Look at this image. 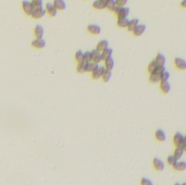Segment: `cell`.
Listing matches in <instances>:
<instances>
[{
	"label": "cell",
	"instance_id": "obj_1",
	"mask_svg": "<svg viewBox=\"0 0 186 185\" xmlns=\"http://www.w3.org/2000/svg\"><path fill=\"white\" fill-rule=\"evenodd\" d=\"M173 143L176 147H180V148H183L185 150L186 148V142H185V137L184 135L181 133V132H176L173 136Z\"/></svg>",
	"mask_w": 186,
	"mask_h": 185
},
{
	"label": "cell",
	"instance_id": "obj_2",
	"mask_svg": "<svg viewBox=\"0 0 186 185\" xmlns=\"http://www.w3.org/2000/svg\"><path fill=\"white\" fill-rule=\"evenodd\" d=\"M115 14H117V16H118V20L119 19H127V16H129V8H127V7H123V8H119L115 10V12H114Z\"/></svg>",
	"mask_w": 186,
	"mask_h": 185
},
{
	"label": "cell",
	"instance_id": "obj_3",
	"mask_svg": "<svg viewBox=\"0 0 186 185\" xmlns=\"http://www.w3.org/2000/svg\"><path fill=\"white\" fill-rule=\"evenodd\" d=\"M105 71H106L105 66H100V64H99V66H97V69L94 70V71L91 72V76H93L94 80H98L100 77H103V74L105 73Z\"/></svg>",
	"mask_w": 186,
	"mask_h": 185
},
{
	"label": "cell",
	"instance_id": "obj_4",
	"mask_svg": "<svg viewBox=\"0 0 186 185\" xmlns=\"http://www.w3.org/2000/svg\"><path fill=\"white\" fill-rule=\"evenodd\" d=\"M22 9H23V11H24V13L27 14V16H32V13L34 11L30 1H27V0H24L22 2Z\"/></svg>",
	"mask_w": 186,
	"mask_h": 185
},
{
	"label": "cell",
	"instance_id": "obj_5",
	"mask_svg": "<svg viewBox=\"0 0 186 185\" xmlns=\"http://www.w3.org/2000/svg\"><path fill=\"white\" fill-rule=\"evenodd\" d=\"M152 165H153V168L157 170V171H163L164 168H165V163L163 162V160L160 158H155L152 160Z\"/></svg>",
	"mask_w": 186,
	"mask_h": 185
},
{
	"label": "cell",
	"instance_id": "obj_6",
	"mask_svg": "<svg viewBox=\"0 0 186 185\" xmlns=\"http://www.w3.org/2000/svg\"><path fill=\"white\" fill-rule=\"evenodd\" d=\"M46 14V10L44 8H39V9H34V11L32 13V18L35 20H39L42 19V16Z\"/></svg>",
	"mask_w": 186,
	"mask_h": 185
},
{
	"label": "cell",
	"instance_id": "obj_7",
	"mask_svg": "<svg viewBox=\"0 0 186 185\" xmlns=\"http://www.w3.org/2000/svg\"><path fill=\"white\" fill-rule=\"evenodd\" d=\"M87 32L93 35H98L101 33V27L96 24H89L87 26Z\"/></svg>",
	"mask_w": 186,
	"mask_h": 185
},
{
	"label": "cell",
	"instance_id": "obj_8",
	"mask_svg": "<svg viewBox=\"0 0 186 185\" xmlns=\"http://www.w3.org/2000/svg\"><path fill=\"white\" fill-rule=\"evenodd\" d=\"M107 4H108V0H96L93 2V7L97 10H103L107 8Z\"/></svg>",
	"mask_w": 186,
	"mask_h": 185
},
{
	"label": "cell",
	"instance_id": "obj_9",
	"mask_svg": "<svg viewBox=\"0 0 186 185\" xmlns=\"http://www.w3.org/2000/svg\"><path fill=\"white\" fill-rule=\"evenodd\" d=\"M155 137L158 142H165V139H167V134H165V132L162 130V129H158L155 133Z\"/></svg>",
	"mask_w": 186,
	"mask_h": 185
},
{
	"label": "cell",
	"instance_id": "obj_10",
	"mask_svg": "<svg viewBox=\"0 0 186 185\" xmlns=\"http://www.w3.org/2000/svg\"><path fill=\"white\" fill-rule=\"evenodd\" d=\"M46 46V42L42 38H36L32 42V47H34L36 49H42Z\"/></svg>",
	"mask_w": 186,
	"mask_h": 185
},
{
	"label": "cell",
	"instance_id": "obj_11",
	"mask_svg": "<svg viewBox=\"0 0 186 185\" xmlns=\"http://www.w3.org/2000/svg\"><path fill=\"white\" fill-rule=\"evenodd\" d=\"M45 10L50 16H57V11H58V10L56 9V7H54V6H53L51 2H48V4H46V9H45Z\"/></svg>",
	"mask_w": 186,
	"mask_h": 185
},
{
	"label": "cell",
	"instance_id": "obj_12",
	"mask_svg": "<svg viewBox=\"0 0 186 185\" xmlns=\"http://www.w3.org/2000/svg\"><path fill=\"white\" fill-rule=\"evenodd\" d=\"M91 56H93V62H95L97 64H99V62L103 61V54L100 51L95 50L91 51Z\"/></svg>",
	"mask_w": 186,
	"mask_h": 185
},
{
	"label": "cell",
	"instance_id": "obj_13",
	"mask_svg": "<svg viewBox=\"0 0 186 185\" xmlns=\"http://www.w3.org/2000/svg\"><path fill=\"white\" fill-rule=\"evenodd\" d=\"M155 62H156V64L158 66H165V57H164V54H162L161 52H159V54L156 56Z\"/></svg>",
	"mask_w": 186,
	"mask_h": 185
},
{
	"label": "cell",
	"instance_id": "obj_14",
	"mask_svg": "<svg viewBox=\"0 0 186 185\" xmlns=\"http://www.w3.org/2000/svg\"><path fill=\"white\" fill-rule=\"evenodd\" d=\"M107 48H109V42H108V40L103 39V40H100V42H98V45L96 47V50L103 52V50H106Z\"/></svg>",
	"mask_w": 186,
	"mask_h": 185
},
{
	"label": "cell",
	"instance_id": "obj_15",
	"mask_svg": "<svg viewBox=\"0 0 186 185\" xmlns=\"http://www.w3.org/2000/svg\"><path fill=\"white\" fill-rule=\"evenodd\" d=\"M174 66L179 70H186V61L182 58H175Z\"/></svg>",
	"mask_w": 186,
	"mask_h": 185
},
{
	"label": "cell",
	"instance_id": "obj_16",
	"mask_svg": "<svg viewBox=\"0 0 186 185\" xmlns=\"http://www.w3.org/2000/svg\"><path fill=\"white\" fill-rule=\"evenodd\" d=\"M145 31H146V25H145V24H139V25L133 31V34H134V36L139 37V36H141V35L144 34Z\"/></svg>",
	"mask_w": 186,
	"mask_h": 185
},
{
	"label": "cell",
	"instance_id": "obj_17",
	"mask_svg": "<svg viewBox=\"0 0 186 185\" xmlns=\"http://www.w3.org/2000/svg\"><path fill=\"white\" fill-rule=\"evenodd\" d=\"M52 4L56 7L57 10H60V11H64L65 8H66L65 1H63V0H54L52 2Z\"/></svg>",
	"mask_w": 186,
	"mask_h": 185
},
{
	"label": "cell",
	"instance_id": "obj_18",
	"mask_svg": "<svg viewBox=\"0 0 186 185\" xmlns=\"http://www.w3.org/2000/svg\"><path fill=\"white\" fill-rule=\"evenodd\" d=\"M160 90L163 92V94H168V92H170L171 90V85L169 82H160Z\"/></svg>",
	"mask_w": 186,
	"mask_h": 185
},
{
	"label": "cell",
	"instance_id": "obj_19",
	"mask_svg": "<svg viewBox=\"0 0 186 185\" xmlns=\"http://www.w3.org/2000/svg\"><path fill=\"white\" fill-rule=\"evenodd\" d=\"M139 25V20L138 19H133V20H129V26H127V30L129 32H133L137 26Z\"/></svg>",
	"mask_w": 186,
	"mask_h": 185
},
{
	"label": "cell",
	"instance_id": "obj_20",
	"mask_svg": "<svg viewBox=\"0 0 186 185\" xmlns=\"http://www.w3.org/2000/svg\"><path fill=\"white\" fill-rule=\"evenodd\" d=\"M34 35L37 38H42L44 36V28L42 25H36L34 28Z\"/></svg>",
	"mask_w": 186,
	"mask_h": 185
},
{
	"label": "cell",
	"instance_id": "obj_21",
	"mask_svg": "<svg viewBox=\"0 0 186 185\" xmlns=\"http://www.w3.org/2000/svg\"><path fill=\"white\" fill-rule=\"evenodd\" d=\"M107 9L111 12H115V10L118 9V6H117V0H108Z\"/></svg>",
	"mask_w": 186,
	"mask_h": 185
},
{
	"label": "cell",
	"instance_id": "obj_22",
	"mask_svg": "<svg viewBox=\"0 0 186 185\" xmlns=\"http://www.w3.org/2000/svg\"><path fill=\"white\" fill-rule=\"evenodd\" d=\"M113 66H114V60L112 57H110V58H108L105 60V68H106V70L112 71Z\"/></svg>",
	"mask_w": 186,
	"mask_h": 185
},
{
	"label": "cell",
	"instance_id": "obj_23",
	"mask_svg": "<svg viewBox=\"0 0 186 185\" xmlns=\"http://www.w3.org/2000/svg\"><path fill=\"white\" fill-rule=\"evenodd\" d=\"M173 169H174L175 171H180V172H181V171H184V170L186 169V161H184V160L178 161V163L173 167Z\"/></svg>",
	"mask_w": 186,
	"mask_h": 185
},
{
	"label": "cell",
	"instance_id": "obj_24",
	"mask_svg": "<svg viewBox=\"0 0 186 185\" xmlns=\"http://www.w3.org/2000/svg\"><path fill=\"white\" fill-rule=\"evenodd\" d=\"M184 154H185V150L183 149V148H180V147H176L174 150V154H173V156H174L175 158H176V160H180V159H182V157L184 156Z\"/></svg>",
	"mask_w": 186,
	"mask_h": 185
},
{
	"label": "cell",
	"instance_id": "obj_25",
	"mask_svg": "<svg viewBox=\"0 0 186 185\" xmlns=\"http://www.w3.org/2000/svg\"><path fill=\"white\" fill-rule=\"evenodd\" d=\"M129 23V19H119L118 20V26L121 27V28H127Z\"/></svg>",
	"mask_w": 186,
	"mask_h": 185
},
{
	"label": "cell",
	"instance_id": "obj_26",
	"mask_svg": "<svg viewBox=\"0 0 186 185\" xmlns=\"http://www.w3.org/2000/svg\"><path fill=\"white\" fill-rule=\"evenodd\" d=\"M159 76H160V82H169V80H170V72L165 70L162 73L159 74Z\"/></svg>",
	"mask_w": 186,
	"mask_h": 185
},
{
	"label": "cell",
	"instance_id": "obj_27",
	"mask_svg": "<svg viewBox=\"0 0 186 185\" xmlns=\"http://www.w3.org/2000/svg\"><path fill=\"white\" fill-rule=\"evenodd\" d=\"M99 64H97V63H95V62H87L86 63V72H93L94 70L97 69V66H98Z\"/></svg>",
	"mask_w": 186,
	"mask_h": 185
},
{
	"label": "cell",
	"instance_id": "obj_28",
	"mask_svg": "<svg viewBox=\"0 0 186 185\" xmlns=\"http://www.w3.org/2000/svg\"><path fill=\"white\" fill-rule=\"evenodd\" d=\"M77 72L79 73H84V72H86V62L85 61H81L77 63Z\"/></svg>",
	"mask_w": 186,
	"mask_h": 185
},
{
	"label": "cell",
	"instance_id": "obj_29",
	"mask_svg": "<svg viewBox=\"0 0 186 185\" xmlns=\"http://www.w3.org/2000/svg\"><path fill=\"white\" fill-rule=\"evenodd\" d=\"M178 161H179V160H176V158H175L173 155H170V156L167 158L168 165H169V166H171V167H174L175 165L178 163Z\"/></svg>",
	"mask_w": 186,
	"mask_h": 185
},
{
	"label": "cell",
	"instance_id": "obj_30",
	"mask_svg": "<svg viewBox=\"0 0 186 185\" xmlns=\"http://www.w3.org/2000/svg\"><path fill=\"white\" fill-rule=\"evenodd\" d=\"M111 75H112V71H109V70H106L105 71V73L103 74V81L105 82V83H107V82H109L110 81V78H111Z\"/></svg>",
	"mask_w": 186,
	"mask_h": 185
},
{
	"label": "cell",
	"instance_id": "obj_31",
	"mask_svg": "<svg viewBox=\"0 0 186 185\" xmlns=\"http://www.w3.org/2000/svg\"><path fill=\"white\" fill-rule=\"evenodd\" d=\"M112 52L113 50L111 49V48H107L106 50H103L101 54H103V60H106V59L110 58L111 56H112Z\"/></svg>",
	"mask_w": 186,
	"mask_h": 185
},
{
	"label": "cell",
	"instance_id": "obj_32",
	"mask_svg": "<svg viewBox=\"0 0 186 185\" xmlns=\"http://www.w3.org/2000/svg\"><path fill=\"white\" fill-rule=\"evenodd\" d=\"M149 81L151 83H160V76L159 74L157 73H152L149 75Z\"/></svg>",
	"mask_w": 186,
	"mask_h": 185
},
{
	"label": "cell",
	"instance_id": "obj_33",
	"mask_svg": "<svg viewBox=\"0 0 186 185\" xmlns=\"http://www.w3.org/2000/svg\"><path fill=\"white\" fill-rule=\"evenodd\" d=\"M83 61H85L86 63H87V62H91V61H93V56H91V51H86V52H84Z\"/></svg>",
	"mask_w": 186,
	"mask_h": 185
},
{
	"label": "cell",
	"instance_id": "obj_34",
	"mask_svg": "<svg viewBox=\"0 0 186 185\" xmlns=\"http://www.w3.org/2000/svg\"><path fill=\"white\" fill-rule=\"evenodd\" d=\"M156 70H157V64H156V62H155V60H153V61H151L150 63H149V66H148V72L150 74L156 73Z\"/></svg>",
	"mask_w": 186,
	"mask_h": 185
},
{
	"label": "cell",
	"instance_id": "obj_35",
	"mask_svg": "<svg viewBox=\"0 0 186 185\" xmlns=\"http://www.w3.org/2000/svg\"><path fill=\"white\" fill-rule=\"evenodd\" d=\"M30 4H32L33 9L42 8V0H34V1H30Z\"/></svg>",
	"mask_w": 186,
	"mask_h": 185
},
{
	"label": "cell",
	"instance_id": "obj_36",
	"mask_svg": "<svg viewBox=\"0 0 186 185\" xmlns=\"http://www.w3.org/2000/svg\"><path fill=\"white\" fill-rule=\"evenodd\" d=\"M83 56H84V52L82 50H77L75 52V56H74V58L75 60L77 61V63L81 61H83Z\"/></svg>",
	"mask_w": 186,
	"mask_h": 185
},
{
	"label": "cell",
	"instance_id": "obj_37",
	"mask_svg": "<svg viewBox=\"0 0 186 185\" xmlns=\"http://www.w3.org/2000/svg\"><path fill=\"white\" fill-rule=\"evenodd\" d=\"M141 185H153L152 184V182L149 180V179H147V177H143L141 180Z\"/></svg>",
	"mask_w": 186,
	"mask_h": 185
},
{
	"label": "cell",
	"instance_id": "obj_38",
	"mask_svg": "<svg viewBox=\"0 0 186 185\" xmlns=\"http://www.w3.org/2000/svg\"><path fill=\"white\" fill-rule=\"evenodd\" d=\"M126 4H127V0H117V6L119 8H123Z\"/></svg>",
	"mask_w": 186,
	"mask_h": 185
},
{
	"label": "cell",
	"instance_id": "obj_39",
	"mask_svg": "<svg viewBox=\"0 0 186 185\" xmlns=\"http://www.w3.org/2000/svg\"><path fill=\"white\" fill-rule=\"evenodd\" d=\"M181 7H183V8H186V0H183L182 2H181Z\"/></svg>",
	"mask_w": 186,
	"mask_h": 185
},
{
	"label": "cell",
	"instance_id": "obj_40",
	"mask_svg": "<svg viewBox=\"0 0 186 185\" xmlns=\"http://www.w3.org/2000/svg\"><path fill=\"white\" fill-rule=\"evenodd\" d=\"M174 185H182V184H180V183H175Z\"/></svg>",
	"mask_w": 186,
	"mask_h": 185
},
{
	"label": "cell",
	"instance_id": "obj_41",
	"mask_svg": "<svg viewBox=\"0 0 186 185\" xmlns=\"http://www.w3.org/2000/svg\"><path fill=\"white\" fill-rule=\"evenodd\" d=\"M184 137H185V142H186V134H185V135H184Z\"/></svg>",
	"mask_w": 186,
	"mask_h": 185
},
{
	"label": "cell",
	"instance_id": "obj_42",
	"mask_svg": "<svg viewBox=\"0 0 186 185\" xmlns=\"http://www.w3.org/2000/svg\"><path fill=\"white\" fill-rule=\"evenodd\" d=\"M182 185H186V182H185V183H183V184Z\"/></svg>",
	"mask_w": 186,
	"mask_h": 185
},
{
	"label": "cell",
	"instance_id": "obj_43",
	"mask_svg": "<svg viewBox=\"0 0 186 185\" xmlns=\"http://www.w3.org/2000/svg\"><path fill=\"white\" fill-rule=\"evenodd\" d=\"M185 151H186V148H185Z\"/></svg>",
	"mask_w": 186,
	"mask_h": 185
}]
</instances>
